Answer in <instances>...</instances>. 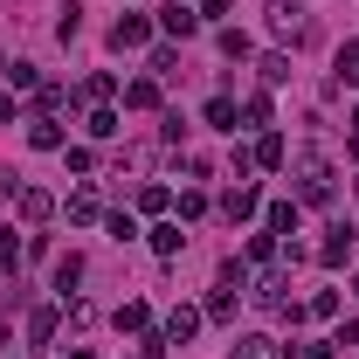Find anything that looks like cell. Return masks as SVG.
Listing matches in <instances>:
<instances>
[{
  "instance_id": "8",
  "label": "cell",
  "mask_w": 359,
  "mask_h": 359,
  "mask_svg": "<svg viewBox=\"0 0 359 359\" xmlns=\"http://www.w3.org/2000/svg\"><path fill=\"white\" fill-rule=\"evenodd\" d=\"M48 215H55V201L42 187H21V222H48Z\"/></svg>"
},
{
  "instance_id": "27",
  "label": "cell",
  "mask_w": 359,
  "mask_h": 359,
  "mask_svg": "<svg viewBox=\"0 0 359 359\" xmlns=\"http://www.w3.org/2000/svg\"><path fill=\"white\" fill-rule=\"evenodd\" d=\"M304 311H311V318H332V311H339V290H318V297L304 304Z\"/></svg>"
},
{
  "instance_id": "23",
  "label": "cell",
  "mask_w": 359,
  "mask_h": 359,
  "mask_svg": "<svg viewBox=\"0 0 359 359\" xmlns=\"http://www.w3.org/2000/svg\"><path fill=\"white\" fill-rule=\"evenodd\" d=\"M166 201H173V194H166V187H159V180H152V187H145V194H138V208H145V215H159V208H166Z\"/></svg>"
},
{
  "instance_id": "24",
  "label": "cell",
  "mask_w": 359,
  "mask_h": 359,
  "mask_svg": "<svg viewBox=\"0 0 359 359\" xmlns=\"http://www.w3.org/2000/svg\"><path fill=\"white\" fill-rule=\"evenodd\" d=\"M0 76H7V83H21V90H28V83H35V62H0Z\"/></svg>"
},
{
  "instance_id": "32",
  "label": "cell",
  "mask_w": 359,
  "mask_h": 359,
  "mask_svg": "<svg viewBox=\"0 0 359 359\" xmlns=\"http://www.w3.org/2000/svg\"><path fill=\"white\" fill-rule=\"evenodd\" d=\"M353 125H359V104H353Z\"/></svg>"
},
{
  "instance_id": "21",
  "label": "cell",
  "mask_w": 359,
  "mask_h": 359,
  "mask_svg": "<svg viewBox=\"0 0 359 359\" xmlns=\"http://www.w3.org/2000/svg\"><path fill=\"white\" fill-rule=\"evenodd\" d=\"M90 138H118V111H90Z\"/></svg>"
},
{
  "instance_id": "1",
  "label": "cell",
  "mask_w": 359,
  "mask_h": 359,
  "mask_svg": "<svg viewBox=\"0 0 359 359\" xmlns=\"http://www.w3.org/2000/svg\"><path fill=\"white\" fill-rule=\"evenodd\" d=\"M325 201H332V159L304 152L297 159V208H325Z\"/></svg>"
},
{
  "instance_id": "17",
  "label": "cell",
  "mask_w": 359,
  "mask_h": 359,
  "mask_svg": "<svg viewBox=\"0 0 359 359\" xmlns=\"http://www.w3.org/2000/svg\"><path fill=\"white\" fill-rule=\"evenodd\" d=\"M145 325H152L145 304H118V332H145Z\"/></svg>"
},
{
  "instance_id": "15",
  "label": "cell",
  "mask_w": 359,
  "mask_h": 359,
  "mask_svg": "<svg viewBox=\"0 0 359 359\" xmlns=\"http://www.w3.org/2000/svg\"><path fill=\"white\" fill-rule=\"evenodd\" d=\"M222 215H228V222H242V215H256V194H249V187H235V194L222 201Z\"/></svg>"
},
{
  "instance_id": "28",
  "label": "cell",
  "mask_w": 359,
  "mask_h": 359,
  "mask_svg": "<svg viewBox=\"0 0 359 359\" xmlns=\"http://www.w3.org/2000/svg\"><path fill=\"white\" fill-rule=\"evenodd\" d=\"M104 228H111L118 242H132V235H138V222H132V215H104Z\"/></svg>"
},
{
  "instance_id": "4",
  "label": "cell",
  "mask_w": 359,
  "mask_h": 359,
  "mask_svg": "<svg viewBox=\"0 0 359 359\" xmlns=\"http://www.w3.org/2000/svg\"><path fill=\"white\" fill-rule=\"evenodd\" d=\"M159 28H166V35H180V42H187V35H194V28H201V14H194V7H187V0H173V7H166V14H159Z\"/></svg>"
},
{
  "instance_id": "31",
  "label": "cell",
  "mask_w": 359,
  "mask_h": 359,
  "mask_svg": "<svg viewBox=\"0 0 359 359\" xmlns=\"http://www.w3.org/2000/svg\"><path fill=\"white\" fill-rule=\"evenodd\" d=\"M62 359H97V353H90V346H69V353H62Z\"/></svg>"
},
{
  "instance_id": "10",
  "label": "cell",
  "mask_w": 359,
  "mask_h": 359,
  "mask_svg": "<svg viewBox=\"0 0 359 359\" xmlns=\"http://www.w3.org/2000/svg\"><path fill=\"white\" fill-rule=\"evenodd\" d=\"M228 359H276V339L249 332V339H235V353H228Z\"/></svg>"
},
{
  "instance_id": "5",
  "label": "cell",
  "mask_w": 359,
  "mask_h": 359,
  "mask_svg": "<svg viewBox=\"0 0 359 359\" xmlns=\"http://www.w3.org/2000/svg\"><path fill=\"white\" fill-rule=\"evenodd\" d=\"M194 332H201V311H194V304H180V311L166 318V339H173V346H187Z\"/></svg>"
},
{
  "instance_id": "2",
  "label": "cell",
  "mask_w": 359,
  "mask_h": 359,
  "mask_svg": "<svg viewBox=\"0 0 359 359\" xmlns=\"http://www.w3.org/2000/svg\"><path fill=\"white\" fill-rule=\"evenodd\" d=\"M145 42H152V21H145V14H125V21L111 28V48H125V55H132V48H145Z\"/></svg>"
},
{
  "instance_id": "33",
  "label": "cell",
  "mask_w": 359,
  "mask_h": 359,
  "mask_svg": "<svg viewBox=\"0 0 359 359\" xmlns=\"http://www.w3.org/2000/svg\"><path fill=\"white\" fill-rule=\"evenodd\" d=\"M353 283H359V276H353Z\"/></svg>"
},
{
  "instance_id": "26",
  "label": "cell",
  "mask_w": 359,
  "mask_h": 359,
  "mask_svg": "<svg viewBox=\"0 0 359 359\" xmlns=\"http://www.w3.org/2000/svg\"><path fill=\"white\" fill-rule=\"evenodd\" d=\"M276 256V235H249V263H269Z\"/></svg>"
},
{
  "instance_id": "19",
  "label": "cell",
  "mask_w": 359,
  "mask_h": 359,
  "mask_svg": "<svg viewBox=\"0 0 359 359\" xmlns=\"http://www.w3.org/2000/svg\"><path fill=\"white\" fill-rule=\"evenodd\" d=\"M48 332H55V311H48V304H42V311L28 318V339H35V346H48Z\"/></svg>"
},
{
  "instance_id": "16",
  "label": "cell",
  "mask_w": 359,
  "mask_h": 359,
  "mask_svg": "<svg viewBox=\"0 0 359 359\" xmlns=\"http://www.w3.org/2000/svg\"><path fill=\"white\" fill-rule=\"evenodd\" d=\"M125 104H132V111H152V104H159V83H125Z\"/></svg>"
},
{
  "instance_id": "11",
  "label": "cell",
  "mask_w": 359,
  "mask_h": 359,
  "mask_svg": "<svg viewBox=\"0 0 359 359\" xmlns=\"http://www.w3.org/2000/svg\"><path fill=\"white\" fill-rule=\"evenodd\" d=\"M235 297H242V290H235V283H222V290L208 297V318H215V325H228V318H235Z\"/></svg>"
},
{
  "instance_id": "30",
  "label": "cell",
  "mask_w": 359,
  "mask_h": 359,
  "mask_svg": "<svg viewBox=\"0 0 359 359\" xmlns=\"http://www.w3.org/2000/svg\"><path fill=\"white\" fill-rule=\"evenodd\" d=\"M339 346H359V318H353V325H346V339H339Z\"/></svg>"
},
{
  "instance_id": "9",
  "label": "cell",
  "mask_w": 359,
  "mask_h": 359,
  "mask_svg": "<svg viewBox=\"0 0 359 359\" xmlns=\"http://www.w3.org/2000/svg\"><path fill=\"white\" fill-rule=\"evenodd\" d=\"M297 222H304L297 201H276V208H269V235H297Z\"/></svg>"
},
{
  "instance_id": "3",
  "label": "cell",
  "mask_w": 359,
  "mask_h": 359,
  "mask_svg": "<svg viewBox=\"0 0 359 359\" xmlns=\"http://www.w3.org/2000/svg\"><path fill=\"white\" fill-rule=\"evenodd\" d=\"M346 256H353V222H339V228H332V242L318 249V263H325V269H339Z\"/></svg>"
},
{
  "instance_id": "6",
  "label": "cell",
  "mask_w": 359,
  "mask_h": 359,
  "mask_svg": "<svg viewBox=\"0 0 359 359\" xmlns=\"http://www.w3.org/2000/svg\"><path fill=\"white\" fill-rule=\"evenodd\" d=\"M28 145H35V152H62V125H55V118H35V125H28Z\"/></svg>"
},
{
  "instance_id": "29",
  "label": "cell",
  "mask_w": 359,
  "mask_h": 359,
  "mask_svg": "<svg viewBox=\"0 0 359 359\" xmlns=\"http://www.w3.org/2000/svg\"><path fill=\"white\" fill-rule=\"evenodd\" d=\"M228 7H235V0H201V21H208V14H228Z\"/></svg>"
},
{
  "instance_id": "25",
  "label": "cell",
  "mask_w": 359,
  "mask_h": 359,
  "mask_svg": "<svg viewBox=\"0 0 359 359\" xmlns=\"http://www.w3.org/2000/svg\"><path fill=\"white\" fill-rule=\"evenodd\" d=\"M69 222H97V194H76L69 201Z\"/></svg>"
},
{
  "instance_id": "7",
  "label": "cell",
  "mask_w": 359,
  "mask_h": 359,
  "mask_svg": "<svg viewBox=\"0 0 359 359\" xmlns=\"http://www.w3.org/2000/svg\"><path fill=\"white\" fill-rule=\"evenodd\" d=\"M269 28L297 42V35H304V14H297V0H276V14H269Z\"/></svg>"
},
{
  "instance_id": "18",
  "label": "cell",
  "mask_w": 359,
  "mask_h": 359,
  "mask_svg": "<svg viewBox=\"0 0 359 359\" xmlns=\"http://www.w3.org/2000/svg\"><path fill=\"white\" fill-rule=\"evenodd\" d=\"M339 83H346V90L359 83V42H346V48H339Z\"/></svg>"
},
{
  "instance_id": "22",
  "label": "cell",
  "mask_w": 359,
  "mask_h": 359,
  "mask_svg": "<svg viewBox=\"0 0 359 359\" xmlns=\"http://www.w3.org/2000/svg\"><path fill=\"white\" fill-rule=\"evenodd\" d=\"M256 166H283V138H276V132L256 145Z\"/></svg>"
},
{
  "instance_id": "12",
  "label": "cell",
  "mask_w": 359,
  "mask_h": 359,
  "mask_svg": "<svg viewBox=\"0 0 359 359\" xmlns=\"http://www.w3.org/2000/svg\"><path fill=\"white\" fill-rule=\"evenodd\" d=\"M76 283H83V256H62V263H55V290H62V297H69V290H76Z\"/></svg>"
},
{
  "instance_id": "20",
  "label": "cell",
  "mask_w": 359,
  "mask_h": 359,
  "mask_svg": "<svg viewBox=\"0 0 359 359\" xmlns=\"http://www.w3.org/2000/svg\"><path fill=\"white\" fill-rule=\"evenodd\" d=\"M242 118H249L242 132H256V125H269V97H249V104H242Z\"/></svg>"
},
{
  "instance_id": "14",
  "label": "cell",
  "mask_w": 359,
  "mask_h": 359,
  "mask_svg": "<svg viewBox=\"0 0 359 359\" xmlns=\"http://www.w3.org/2000/svg\"><path fill=\"white\" fill-rule=\"evenodd\" d=\"M180 242H187V235H180L173 222H159V228H152V256H180Z\"/></svg>"
},
{
  "instance_id": "13",
  "label": "cell",
  "mask_w": 359,
  "mask_h": 359,
  "mask_svg": "<svg viewBox=\"0 0 359 359\" xmlns=\"http://www.w3.org/2000/svg\"><path fill=\"white\" fill-rule=\"evenodd\" d=\"M208 125L215 132H235V97H208Z\"/></svg>"
}]
</instances>
